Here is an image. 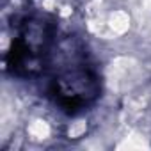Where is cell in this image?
<instances>
[{"mask_svg":"<svg viewBox=\"0 0 151 151\" xmlns=\"http://www.w3.org/2000/svg\"><path fill=\"white\" fill-rule=\"evenodd\" d=\"M59 23L55 16L34 11L16 18L14 32L6 53V69L22 80L48 75L59 50Z\"/></svg>","mask_w":151,"mask_h":151,"instance_id":"cell-1","label":"cell"},{"mask_svg":"<svg viewBox=\"0 0 151 151\" xmlns=\"http://www.w3.org/2000/svg\"><path fill=\"white\" fill-rule=\"evenodd\" d=\"M59 50L48 71L46 96L64 114L78 116L100 100L101 75L80 45H71L64 53Z\"/></svg>","mask_w":151,"mask_h":151,"instance_id":"cell-2","label":"cell"}]
</instances>
